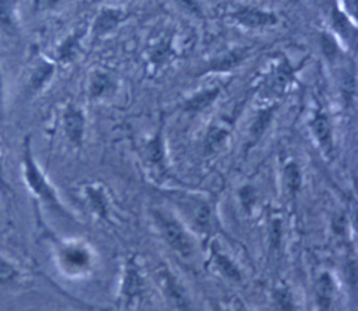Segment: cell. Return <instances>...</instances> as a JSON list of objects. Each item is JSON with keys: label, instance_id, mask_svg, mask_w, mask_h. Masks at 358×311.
<instances>
[{"label": "cell", "instance_id": "cell-1", "mask_svg": "<svg viewBox=\"0 0 358 311\" xmlns=\"http://www.w3.org/2000/svg\"><path fill=\"white\" fill-rule=\"evenodd\" d=\"M21 166L22 179H24L29 192L35 196L41 204L54 211L55 214H59L67 220H75L73 216L69 213V209L63 205L55 187L51 184V181L47 179V175L41 170L35 154H33L30 137H26L24 142H22Z\"/></svg>", "mask_w": 358, "mask_h": 311}, {"label": "cell", "instance_id": "cell-2", "mask_svg": "<svg viewBox=\"0 0 358 311\" xmlns=\"http://www.w3.org/2000/svg\"><path fill=\"white\" fill-rule=\"evenodd\" d=\"M152 220L159 235L172 251L184 259L193 256L196 247L194 238L181 219H178L171 211L154 208Z\"/></svg>", "mask_w": 358, "mask_h": 311}, {"label": "cell", "instance_id": "cell-3", "mask_svg": "<svg viewBox=\"0 0 358 311\" xmlns=\"http://www.w3.org/2000/svg\"><path fill=\"white\" fill-rule=\"evenodd\" d=\"M54 256L59 268L69 277L85 275L96 263L93 249L84 241H54Z\"/></svg>", "mask_w": 358, "mask_h": 311}, {"label": "cell", "instance_id": "cell-4", "mask_svg": "<svg viewBox=\"0 0 358 311\" xmlns=\"http://www.w3.org/2000/svg\"><path fill=\"white\" fill-rule=\"evenodd\" d=\"M145 293H147V280L138 256H129L122 263L117 304L127 310L134 308L143 301Z\"/></svg>", "mask_w": 358, "mask_h": 311}, {"label": "cell", "instance_id": "cell-5", "mask_svg": "<svg viewBox=\"0 0 358 311\" xmlns=\"http://www.w3.org/2000/svg\"><path fill=\"white\" fill-rule=\"evenodd\" d=\"M176 202L179 208L184 209V214L192 225L199 232H210L214 229L215 219L212 205L205 198H199L194 195H178Z\"/></svg>", "mask_w": 358, "mask_h": 311}, {"label": "cell", "instance_id": "cell-6", "mask_svg": "<svg viewBox=\"0 0 358 311\" xmlns=\"http://www.w3.org/2000/svg\"><path fill=\"white\" fill-rule=\"evenodd\" d=\"M155 279L164 299L176 311H192V301H189L185 287L169 268V265H160L155 271Z\"/></svg>", "mask_w": 358, "mask_h": 311}, {"label": "cell", "instance_id": "cell-7", "mask_svg": "<svg viewBox=\"0 0 358 311\" xmlns=\"http://www.w3.org/2000/svg\"><path fill=\"white\" fill-rule=\"evenodd\" d=\"M143 159L147 162L150 171L157 177L163 179L167 174V151H166V139H164V123L160 121L159 129L154 135L145 142L143 147Z\"/></svg>", "mask_w": 358, "mask_h": 311}, {"label": "cell", "instance_id": "cell-8", "mask_svg": "<svg viewBox=\"0 0 358 311\" xmlns=\"http://www.w3.org/2000/svg\"><path fill=\"white\" fill-rule=\"evenodd\" d=\"M62 126L66 139L75 148H81L85 138L87 117L84 109L76 104H67L62 113Z\"/></svg>", "mask_w": 358, "mask_h": 311}, {"label": "cell", "instance_id": "cell-9", "mask_svg": "<svg viewBox=\"0 0 358 311\" xmlns=\"http://www.w3.org/2000/svg\"><path fill=\"white\" fill-rule=\"evenodd\" d=\"M309 129L312 137L318 144L321 151L331 158L334 153V137H333V123L330 116L322 108H315L309 120Z\"/></svg>", "mask_w": 358, "mask_h": 311}, {"label": "cell", "instance_id": "cell-10", "mask_svg": "<svg viewBox=\"0 0 358 311\" xmlns=\"http://www.w3.org/2000/svg\"><path fill=\"white\" fill-rule=\"evenodd\" d=\"M231 21L234 23L246 27V29H267L273 27L279 23V18L276 14L271 11H264L252 6H243L230 14Z\"/></svg>", "mask_w": 358, "mask_h": 311}, {"label": "cell", "instance_id": "cell-11", "mask_svg": "<svg viewBox=\"0 0 358 311\" xmlns=\"http://www.w3.org/2000/svg\"><path fill=\"white\" fill-rule=\"evenodd\" d=\"M209 256H210L212 265L215 266V270L224 277V279H227L233 283H242L243 275L239 265L234 262L229 256V253L224 251L220 247V244H217L215 241L209 246Z\"/></svg>", "mask_w": 358, "mask_h": 311}, {"label": "cell", "instance_id": "cell-12", "mask_svg": "<svg viewBox=\"0 0 358 311\" xmlns=\"http://www.w3.org/2000/svg\"><path fill=\"white\" fill-rule=\"evenodd\" d=\"M221 93H222V87L218 84L209 85V87L201 88V90H197L192 96H188L182 102L184 113H188V114L203 113V111H206L208 108H210L218 101Z\"/></svg>", "mask_w": 358, "mask_h": 311}, {"label": "cell", "instance_id": "cell-13", "mask_svg": "<svg viewBox=\"0 0 358 311\" xmlns=\"http://www.w3.org/2000/svg\"><path fill=\"white\" fill-rule=\"evenodd\" d=\"M117 90V81L114 80L109 72L96 69L88 78V97L92 101H103V99L110 97Z\"/></svg>", "mask_w": 358, "mask_h": 311}, {"label": "cell", "instance_id": "cell-14", "mask_svg": "<svg viewBox=\"0 0 358 311\" xmlns=\"http://www.w3.org/2000/svg\"><path fill=\"white\" fill-rule=\"evenodd\" d=\"M84 198L90 211L102 220H108L110 216V201L102 184L84 186Z\"/></svg>", "mask_w": 358, "mask_h": 311}, {"label": "cell", "instance_id": "cell-15", "mask_svg": "<svg viewBox=\"0 0 358 311\" xmlns=\"http://www.w3.org/2000/svg\"><path fill=\"white\" fill-rule=\"evenodd\" d=\"M55 75V63L48 59H41L29 75L27 92L29 95H38L47 87Z\"/></svg>", "mask_w": 358, "mask_h": 311}, {"label": "cell", "instance_id": "cell-16", "mask_svg": "<svg viewBox=\"0 0 358 311\" xmlns=\"http://www.w3.org/2000/svg\"><path fill=\"white\" fill-rule=\"evenodd\" d=\"M278 105H268L263 109H260L259 113L255 114L250 132H248V139H246V146H245V151H250L254 146L260 142V139L263 138V135L266 133V130L271 126L273 116L276 113Z\"/></svg>", "mask_w": 358, "mask_h": 311}, {"label": "cell", "instance_id": "cell-17", "mask_svg": "<svg viewBox=\"0 0 358 311\" xmlns=\"http://www.w3.org/2000/svg\"><path fill=\"white\" fill-rule=\"evenodd\" d=\"M126 20V13L122 9L117 8H103L96 15L93 23V35L96 38H103L114 32L122 21Z\"/></svg>", "mask_w": 358, "mask_h": 311}, {"label": "cell", "instance_id": "cell-18", "mask_svg": "<svg viewBox=\"0 0 358 311\" xmlns=\"http://www.w3.org/2000/svg\"><path fill=\"white\" fill-rule=\"evenodd\" d=\"M313 293H315V303L320 311H330L334 295H336V282L329 271L321 272L313 286Z\"/></svg>", "mask_w": 358, "mask_h": 311}, {"label": "cell", "instance_id": "cell-19", "mask_svg": "<svg viewBox=\"0 0 358 311\" xmlns=\"http://www.w3.org/2000/svg\"><path fill=\"white\" fill-rule=\"evenodd\" d=\"M231 132V121L229 120H220L215 121L214 125H210L206 137H205V151L208 154H214L220 148L224 147V144L227 142Z\"/></svg>", "mask_w": 358, "mask_h": 311}, {"label": "cell", "instance_id": "cell-20", "mask_svg": "<svg viewBox=\"0 0 358 311\" xmlns=\"http://www.w3.org/2000/svg\"><path fill=\"white\" fill-rule=\"evenodd\" d=\"M84 38V30H75L69 36H66L59 47L55 48V62L72 63L81 53V42Z\"/></svg>", "mask_w": 358, "mask_h": 311}, {"label": "cell", "instance_id": "cell-21", "mask_svg": "<svg viewBox=\"0 0 358 311\" xmlns=\"http://www.w3.org/2000/svg\"><path fill=\"white\" fill-rule=\"evenodd\" d=\"M248 48H238V50H231L227 54L220 55L217 60L212 62L208 68V72H227L231 71L248 57Z\"/></svg>", "mask_w": 358, "mask_h": 311}, {"label": "cell", "instance_id": "cell-22", "mask_svg": "<svg viewBox=\"0 0 358 311\" xmlns=\"http://www.w3.org/2000/svg\"><path fill=\"white\" fill-rule=\"evenodd\" d=\"M284 180L287 192L291 198H296L301 188V181H303V177H301V170L297 162L289 160L285 168H284Z\"/></svg>", "mask_w": 358, "mask_h": 311}, {"label": "cell", "instance_id": "cell-23", "mask_svg": "<svg viewBox=\"0 0 358 311\" xmlns=\"http://www.w3.org/2000/svg\"><path fill=\"white\" fill-rule=\"evenodd\" d=\"M20 268L9 258L0 254V286H9L20 279Z\"/></svg>", "mask_w": 358, "mask_h": 311}, {"label": "cell", "instance_id": "cell-24", "mask_svg": "<svg viewBox=\"0 0 358 311\" xmlns=\"http://www.w3.org/2000/svg\"><path fill=\"white\" fill-rule=\"evenodd\" d=\"M273 296H275V303H276L278 308L281 311H297V305L294 303L293 293H291V291L287 286L276 287L273 292Z\"/></svg>", "mask_w": 358, "mask_h": 311}, {"label": "cell", "instance_id": "cell-25", "mask_svg": "<svg viewBox=\"0 0 358 311\" xmlns=\"http://www.w3.org/2000/svg\"><path fill=\"white\" fill-rule=\"evenodd\" d=\"M239 202H241V207L243 208L245 213L251 214L252 209L257 204V191L255 187L251 186V184H245L239 188Z\"/></svg>", "mask_w": 358, "mask_h": 311}, {"label": "cell", "instance_id": "cell-26", "mask_svg": "<svg viewBox=\"0 0 358 311\" xmlns=\"http://www.w3.org/2000/svg\"><path fill=\"white\" fill-rule=\"evenodd\" d=\"M342 96L345 105H351L355 96V75L354 72H346L342 78Z\"/></svg>", "mask_w": 358, "mask_h": 311}, {"label": "cell", "instance_id": "cell-27", "mask_svg": "<svg viewBox=\"0 0 358 311\" xmlns=\"http://www.w3.org/2000/svg\"><path fill=\"white\" fill-rule=\"evenodd\" d=\"M321 47H322V51L326 53V55H327L329 59H333L334 55H336V53H338V46H336L334 39L331 36H329V35L322 36Z\"/></svg>", "mask_w": 358, "mask_h": 311}, {"label": "cell", "instance_id": "cell-28", "mask_svg": "<svg viewBox=\"0 0 358 311\" xmlns=\"http://www.w3.org/2000/svg\"><path fill=\"white\" fill-rule=\"evenodd\" d=\"M62 0H35V6L39 11H45V9H51L55 5H59Z\"/></svg>", "mask_w": 358, "mask_h": 311}, {"label": "cell", "instance_id": "cell-29", "mask_svg": "<svg viewBox=\"0 0 358 311\" xmlns=\"http://www.w3.org/2000/svg\"><path fill=\"white\" fill-rule=\"evenodd\" d=\"M5 111V81H3V74L0 71V118L3 116Z\"/></svg>", "mask_w": 358, "mask_h": 311}, {"label": "cell", "instance_id": "cell-30", "mask_svg": "<svg viewBox=\"0 0 358 311\" xmlns=\"http://www.w3.org/2000/svg\"><path fill=\"white\" fill-rule=\"evenodd\" d=\"M179 4H181L184 8H187L189 13H199V8H197V5H196V2L194 0H178Z\"/></svg>", "mask_w": 358, "mask_h": 311}, {"label": "cell", "instance_id": "cell-31", "mask_svg": "<svg viewBox=\"0 0 358 311\" xmlns=\"http://www.w3.org/2000/svg\"><path fill=\"white\" fill-rule=\"evenodd\" d=\"M0 188H2V191H8V183H6V180H5V172H3L2 153H0Z\"/></svg>", "mask_w": 358, "mask_h": 311}]
</instances>
